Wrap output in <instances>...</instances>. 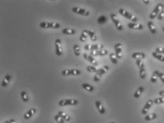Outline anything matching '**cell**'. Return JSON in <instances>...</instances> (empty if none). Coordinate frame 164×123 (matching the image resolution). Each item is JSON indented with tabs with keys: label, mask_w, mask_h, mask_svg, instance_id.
<instances>
[{
	"label": "cell",
	"mask_w": 164,
	"mask_h": 123,
	"mask_svg": "<svg viewBox=\"0 0 164 123\" xmlns=\"http://www.w3.org/2000/svg\"><path fill=\"white\" fill-rule=\"evenodd\" d=\"M119 13L121 14V16H124L125 18L128 19L129 20H131L132 22H134V23H137V21H138V19H137L136 16H134L133 14H132L129 12H127V11L125 10L124 9H119Z\"/></svg>",
	"instance_id": "cell-1"
},
{
	"label": "cell",
	"mask_w": 164,
	"mask_h": 123,
	"mask_svg": "<svg viewBox=\"0 0 164 123\" xmlns=\"http://www.w3.org/2000/svg\"><path fill=\"white\" fill-rule=\"evenodd\" d=\"M40 27L43 29H59L60 27V24L56 22H46L43 21L40 23Z\"/></svg>",
	"instance_id": "cell-2"
},
{
	"label": "cell",
	"mask_w": 164,
	"mask_h": 123,
	"mask_svg": "<svg viewBox=\"0 0 164 123\" xmlns=\"http://www.w3.org/2000/svg\"><path fill=\"white\" fill-rule=\"evenodd\" d=\"M84 48L85 51H100L104 48L102 44L101 43H96V44H86L84 46Z\"/></svg>",
	"instance_id": "cell-3"
},
{
	"label": "cell",
	"mask_w": 164,
	"mask_h": 123,
	"mask_svg": "<svg viewBox=\"0 0 164 123\" xmlns=\"http://www.w3.org/2000/svg\"><path fill=\"white\" fill-rule=\"evenodd\" d=\"M163 7V4H161V3L158 4L155 7V8L153 9L152 12L151 13L150 15H149V18H150L151 19H154L156 17H157V16H158V14H160L161 11Z\"/></svg>",
	"instance_id": "cell-4"
},
{
	"label": "cell",
	"mask_w": 164,
	"mask_h": 123,
	"mask_svg": "<svg viewBox=\"0 0 164 123\" xmlns=\"http://www.w3.org/2000/svg\"><path fill=\"white\" fill-rule=\"evenodd\" d=\"M78 103V101L77 100L74 99H63L58 102V105L63 107V106H67V105H76Z\"/></svg>",
	"instance_id": "cell-5"
},
{
	"label": "cell",
	"mask_w": 164,
	"mask_h": 123,
	"mask_svg": "<svg viewBox=\"0 0 164 123\" xmlns=\"http://www.w3.org/2000/svg\"><path fill=\"white\" fill-rule=\"evenodd\" d=\"M72 11L74 13H75V14H80V15H82V16H87L90 15V12L88 10H87L85 9H82V8H80V7H73Z\"/></svg>",
	"instance_id": "cell-6"
},
{
	"label": "cell",
	"mask_w": 164,
	"mask_h": 123,
	"mask_svg": "<svg viewBox=\"0 0 164 123\" xmlns=\"http://www.w3.org/2000/svg\"><path fill=\"white\" fill-rule=\"evenodd\" d=\"M111 19L112 20V21L114 22V25L116 26V28L117 29L118 31H121V30H123V26L121 24V23L119 21V20L118 17L116 16L115 14H111Z\"/></svg>",
	"instance_id": "cell-7"
},
{
	"label": "cell",
	"mask_w": 164,
	"mask_h": 123,
	"mask_svg": "<svg viewBox=\"0 0 164 123\" xmlns=\"http://www.w3.org/2000/svg\"><path fill=\"white\" fill-rule=\"evenodd\" d=\"M55 53L57 56H60L63 53V48H62L61 40L57 39L55 41Z\"/></svg>",
	"instance_id": "cell-8"
},
{
	"label": "cell",
	"mask_w": 164,
	"mask_h": 123,
	"mask_svg": "<svg viewBox=\"0 0 164 123\" xmlns=\"http://www.w3.org/2000/svg\"><path fill=\"white\" fill-rule=\"evenodd\" d=\"M122 44L121 43H116V45H114V50H115V54L118 59H120L122 57Z\"/></svg>",
	"instance_id": "cell-9"
},
{
	"label": "cell",
	"mask_w": 164,
	"mask_h": 123,
	"mask_svg": "<svg viewBox=\"0 0 164 123\" xmlns=\"http://www.w3.org/2000/svg\"><path fill=\"white\" fill-rule=\"evenodd\" d=\"M83 57H84L87 61L90 62V63L93 66H98V63L97 61V60L95 59V58H94L93 56H92L91 55L87 54L86 53H83Z\"/></svg>",
	"instance_id": "cell-10"
},
{
	"label": "cell",
	"mask_w": 164,
	"mask_h": 123,
	"mask_svg": "<svg viewBox=\"0 0 164 123\" xmlns=\"http://www.w3.org/2000/svg\"><path fill=\"white\" fill-rule=\"evenodd\" d=\"M153 100H151V99L150 100H148V101L146 102V104H145V105L144 106V107H143L142 110H141V113L143 115L147 114L148 110H150V108L153 105Z\"/></svg>",
	"instance_id": "cell-11"
},
{
	"label": "cell",
	"mask_w": 164,
	"mask_h": 123,
	"mask_svg": "<svg viewBox=\"0 0 164 123\" xmlns=\"http://www.w3.org/2000/svg\"><path fill=\"white\" fill-rule=\"evenodd\" d=\"M127 26L131 29H135V30H142L143 29V25L141 24L134 23V22H130L127 24Z\"/></svg>",
	"instance_id": "cell-12"
},
{
	"label": "cell",
	"mask_w": 164,
	"mask_h": 123,
	"mask_svg": "<svg viewBox=\"0 0 164 123\" xmlns=\"http://www.w3.org/2000/svg\"><path fill=\"white\" fill-rule=\"evenodd\" d=\"M36 112V109L35 108H31L30 110H29L26 112L24 115V118L26 119V120H29L31 117L34 116Z\"/></svg>",
	"instance_id": "cell-13"
},
{
	"label": "cell",
	"mask_w": 164,
	"mask_h": 123,
	"mask_svg": "<svg viewBox=\"0 0 164 123\" xmlns=\"http://www.w3.org/2000/svg\"><path fill=\"white\" fill-rule=\"evenodd\" d=\"M95 105H96V107H97V109L98 110V111L100 113V114L103 115L105 113V109L104 106L102 105V103H101L100 101H99V100H97L95 102Z\"/></svg>",
	"instance_id": "cell-14"
},
{
	"label": "cell",
	"mask_w": 164,
	"mask_h": 123,
	"mask_svg": "<svg viewBox=\"0 0 164 123\" xmlns=\"http://www.w3.org/2000/svg\"><path fill=\"white\" fill-rule=\"evenodd\" d=\"M132 57L136 60H137V59L141 60V59H144V58H145V57H146V54H145L144 53H142V52H136V53H132Z\"/></svg>",
	"instance_id": "cell-15"
},
{
	"label": "cell",
	"mask_w": 164,
	"mask_h": 123,
	"mask_svg": "<svg viewBox=\"0 0 164 123\" xmlns=\"http://www.w3.org/2000/svg\"><path fill=\"white\" fill-rule=\"evenodd\" d=\"M10 80H11V76L9 74L5 75V77L4 78V79L2 81V83H1V86L3 87V88H5L7 87L8 85H9V83L10 82Z\"/></svg>",
	"instance_id": "cell-16"
},
{
	"label": "cell",
	"mask_w": 164,
	"mask_h": 123,
	"mask_svg": "<svg viewBox=\"0 0 164 123\" xmlns=\"http://www.w3.org/2000/svg\"><path fill=\"white\" fill-rule=\"evenodd\" d=\"M159 73L160 72L158 71H153V73L152 75H151V79H150L151 82L153 83H156L157 82L158 78Z\"/></svg>",
	"instance_id": "cell-17"
},
{
	"label": "cell",
	"mask_w": 164,
	"mask_h": 123,
	"mask_svg": "<svg viewBox=\"0 0 164 123\" xmlns=\"http://www.w3.org/2000/svg\"><path fill=\"white\" fill-rule=\"evenodd\" d=\"M147 26H148V29L151 31V33L153 34H155L156 33V26L154 25L153 22L151 21H148V24H147Z\"/></svg>",
	"instance_id": "cell-18"
},
{
	"label": "cell",
	"mask_w": 164,
	"mask_h": 123,
	"mask_svg": "<svg viewBox=\"0 0 164 123\" xmlns=\"http://www.w3.org/2000/svg\"><path fill=\"white\" fill-rule=\"evenodd\" d=\"M143 92H144V87L142 86L139 87L138 89H137V90H136V92L134 93V98H136V99L139 98Z\"/></svg>",
	"instance_id": "cell-19"
},
{
	"label": "cell",
	"mask_w": 164,
	"mask_h": 123,
	"mask_svg": "<svg viewBox=\"0 0 164 123\" xmlns=\"http://www.w3.org/2000/svg\"><path fill=\"white\" fill-rule=\"evenodd\" d=\"M58 115L60 117H61L65 121H66V122H68V121L71 120V117L68 116L65 112L59 111L58 112Z\"/></svg>",
	"instance_id": "cell-20"
},
{
	"label": "cell",
	"mask_w": 164,
	"mask_h": 123,
	"mask_svg": "<svg viewBox=\"0 0 164 123\" xmlns=\"http://www.w3.org/2000/svg\"><path fill=\"white\" fill-rule=\"evenodd\" d=\"M152 56L153 58H156L157 60H158L159 61L161 62H164V56H163V55L161 54H159V53H158L156 52H153L152 53Z\"/></svg>",
	"instance_id": "cell-21"
},
{
	"label": "cell",
	"mask_w": 164,
	"mask_h": 123,
	"mask_svg": "<svg viewBox=\"0 0 164 123\" xmlns=\"http://www.w3.org/2000/svg\"><path fill=\"white\" fill-rule=\"evenodd\" d=\"M87 32L88 34V36L90 37L92 41H97V35L95 31H90V30H87Z\"/></svg>",
	"instance_id": "cell-22"
},
{
	"label": "cell",
	"mask_w": 164,
	"mask_h": 123,
	"mask_svg": "<svg viewBox=\"0 0 164 123\" xmlns=\"http://www.w3.org/2000/svg\"><path fill=\"white\" fill-rule=\"evenodd\" d=\"M82 88L85 89V90H87L88 92H92L95 90L94 87L91 85L88 84V83H82Z\"/></svg>",
	"instance_id": "cell-23"
},
{
	"label": "cell",
	"mask_w": 164,
	"mask_h": 123,
	"mask_svg": "<svg viewBox=\"0 0 164 123\" xmlns=\"http://www.w3.org/2000/svg\"><path fill=\"white\" fill-rule=\"evenodd\" d=\"M87 36H88V34L87 32V30H83L80 37V41L81 42H85L87 39Z\"/></svg>",
	"instance_id": "cell-24"
},
{
	"label": "cell",
	"mask_w": 164,
	"mask_h": 123,
	"mask_svg": "<svg viewBox=\"0 0 164 123\" xmlns=\"http://www.w3.org/2000/svg\"><path fill=\"white\" fill-rule=\"evenodd\" d=\"M156 117H157V115L156 113H151V114L146 115L144 117V120L146 121H151L156 119Z\"/></svg>",
	"instance_id": "cell-25"
},
{
	"label": "cell",
	"mask_w": 164,
	"mask_h": 123,
	"mask_svg": "<svg viewBox=\"0 0 164 123\" xmlns=\"http://www.w3.org/2000/svg\"><path fill=\"white\" fill-rule=\"evenodd\" d=\"M62 32L64 34L67 35H74L75 34V30L73 29H63L62 30Z\"/></svg>",
	"instance_id": "cell-26"
},
{
	"label": "cell",
	"mask_w": 164,
	"mask_h": 123,
	"mask_svg": "<svg viewBox=\"0 0 164 123\" xmlns=\"http://www.w3.org/2000/svg\"><path fill=\"white\" fill-rule=\"evenodd\" d=\"M109 58L111 60V61L113 64H117L118 63V58L116 57V56L114 53H111L109 54Z\"/></svg>",
	"instance_id": "cell-27"
},
{
	"label": "cell",
	"mask_w": 164,
	"mask_h": 123,
	"mask_svg": "<svg viewBox=\"0 0 164 123\" xmlns=\"http://www.w3.org/2000/svg\"><path fill=\"white\" fill-rule=\"evenodd\" d=\"M97 21V23L99 24H105L107 21V16H104V15H102V16H100V17H98Z\"/></svg>",
	"instance_id": "cell-28"
},
{
	"label": "cell",
	"mask_w": 164,
	"mask_h": 123,
	"mask_svg": "<svg viewBox=\"0 0 164 123\" xmlns=\"http://www.w3.org/2000/svg\"><path fill=\"white\" fill-rule=\"evenodd\" d=\"M87 71L90 72V73H97L99 72V69H97L96 68L95 66H89L87 67Z\"/></svg>",
	"instance_id": "cell-29"
},
{
	"label": "cell",
	"mask_w": 164,
	"mask_h": 123,
	"mask_svg": "<svg viewBox=\"0 0 164 123\" xmlns=\"http://www.w3.org/2000/svg\"><path fill=\"white\" fill-rule=\"evenodd\" d=\"M73 50H74V53L76 56H79L80 55V47L78 44H75L73 46Z\"/></svg>",
	"instance_id": "cell-30"
},
{
	"label": "cell",
	"mask_w": 164,
	"mask_h": 123,
	"mask_svg": "<svg viewBox=\"0 0 164 123\" xmlns=\"http://www.w3.org/2000/svg\"><path fill=\"white\" fill-rule=\"evenodd\" d=\"M21 99L23 100V102H24V103L29 101V96H28L27 93L26 91L21 92Z\"/></svg>",
	"instance_id": "cell-31"
},
{
	"label": "cell",
	"mask_w": 164,
	"mask_h": 123,
	"mask_svg": "<svg viewBox=\"0 0 164 123\" xmlns=\"http://www.w3.org/2000/svg\"><path fill=\"white\" fill-rule=\"evenodd\" d=\"M136 63H137V66H138V68L139 69V70L145 69V66H144V62L142 61L140 59L136 60Z\"/></svg>",
	"instance_id": "cell-32"
},
{
	"label": "cell",
	"mask_w": 164,
	"mask_h": 123,
	"mask_svg": "<svg viewBox=\"0 0 164 123\" xmlns=\"http://www.w3.org/2000/svg\"><path fill=\"white\" fill-rule=\"evenodd\" d=\"M109 66H102V68H100V69H99V73H101L102 75H103V74H105V73H107V71H109Z\"/></svg>",
	"instance_id": "cell-33"
},
{
	"label": "cell",
	"mask_w": 164,
	"mask_h": 123,
	"mask_svg": "<svg viewBox=\"0 0 164 123\" xmlns=\"http://www.w3.org/2000/svg\"><path fill=\"white\" fill-rule=\"evenodd\" d=\"M153 103L155 104H163L164 103V98L163 97H161V98H156L155 100H153Z\"/></svg>",
	"instance_id": "cell-34"
},
{
	"label": "cell",
	"mask_w": 164,
	"mask_h": 123,
	"mask_svg": "<svg viewBox=\"0 0 164 123\" xmlns=\"http://www.w3.org/2000/svg\"><path fill=\"white\" fill-rule=\"evenodd\" d=\"M139 76L141 79H144L146 76V69H141L139 70Z\"/></svg>",
	"instance_id": "cell-35"
},
{
	"label": "cell",
	"mask_w": 164,
	"mask_h": 123,
	"mask_svg": "<svg viewBox=\"0 0 164 123\" xmlns=\"http://www.w3.org/2000/svg\"><path fill=\"white\" fill-rule=\"evenodd\" d=\"M108 53H109V51L107 49H105V48H103L100 51H98V54L100 56H106Z\"/></svg>",
	"instance_id": "cell-36"
},
{
	"label": "cell",
	"mask_w": 164,
	"mask_h": 123,
	"mask_svg": "<svg viewBox=\"0 0 164 123\" xmlns=\"http://www.w3.org/2000/svg\"><path fill=\"white\" fill-rule=\"evenodd\" d=\"M81 74V71L78 69H71V75H79Z\"/></svg>",
	"instance_id": "cell-37"
},
{
	"label": "cell",
	"mask_w": 164,
	"mask_h": 123,
	"mask_svg": "<svg viewBox=\"0 0 164 123\" xmlns=\"http://www.w3.org/2000/svg\"><path fill=\"white\" fill-rule=\"evenodd\" d=\"M101 78H102V74L98 72V73H95V75L94 76V81L98 82V81H100L101 80Z\"/></svg>",
	"instance_id": "cell-38"
},
{
	"label": "cell",
	"mask_w": 164,
	"mask_h": 123,
	"mask_svg": "<svg viewBox=\"0 0 164 123\" xmlns=\"http://www.w3.org/2000/svg\"><path fill=\"white\" fill-rule=\"evenodd\" d=\"M54 119H55V120L58 123H64L65 122V120H64L61 117H60L58 115H55Z\"/></svg>",
	"instance_id": "cell-39"
},
{
	"label": "cell",
	"mask_w": 164,
	"mask_h": 123,
	"mask_svg": "<svg viewBox=\"0 0 164 123\" xmlns=\"http://www.w3.org/2000/svg\"><path fill=\"white\" fill-rule=\"evenodd\" d=\"M163 18H164V4L163 8H162L161 11L160 12V14H158V16H157V19L158 20H163Z\"/></svg>",
	"instance_id": "cell-40"
},
{
	"label": "cell",
	"mask_w": 164,
	"mask_h": 123,
	"mask_svg": "<svg viewBox=\"0 0 164 123\" xmlns=\"http://www.w3.org/2000/svg\"><path fill=\"white\" fill-rule=\"evenodd\" d=\"M62 75L63 76H69L71 75V70L70 69H65L62 71Z\"/></svg>",
	"instance_id": "cell-41"
},
{
	"label": "cell",
	"mask_w": 164,
	"mask_h": 123,
	"mask_svg": "<svg viewBox=\"0 0 164 123\" xmlns=\"http://www.w3.org/2000/svg\"><path fill=\"white\" fill-rule=\"evenodd\" d=\"M155 52L159 53V54H164V48H161V47H157L156 48Z\"/></svg>",
	"instance_id": "cell-42"
},
{
	"label": "cell",
	"mask_w": 164,
	"mask_h": 123,
	"mask_svg": "<svg viewBox=\"0 0 164 123\" xmlns=\"http://www.w3.org/2000/svg\"><path fill=\"white\" fill-rule=\"evenodd\" d=\"M90 55H91L92 56H98L99 54H98V51H92L90 52Z\"/></svg>",
	"instance_id": "cell-43"
},
{
	"label": "cell",
	"mask_w": 164,
	"mask_h": 123,
	"mask_svg": "<svg viewBox=\"0 0 164 123\" xmlns=\"http://www.w3.org/2000/svg\"><path fill=\"white\" fill-rule=\"evenodd\" d=\"M158 78H160V80H161V82L164 83V73L160 72L159 75H158Z\"/></svg>",
	"instance_id": "cell-44"
},
{
	"label": "cell",
	"mask_w": 164,
	"mask_h": 123,
	"mask_svg": "<svg viewBox=\"0 0 164 123\" xmlns=\"http://www.w3.org/2000/svg\"><path fill=\"white\" fill-rule=\"evenodd\" d=\"M158 94H159L161 97H163L164 98V90H161V91H159Z\"/></svg>",
	"instance_id": "cell-45"
},
{
	"label": "cell",
	"mask_w": 164,
	"mask_h": 123,
	"mask_svg": "<svg viewBox=\"0 0 164 123\" xmlns=\"http://www.w3.org/2000/svg\"><path fill=\"white\" fill-rule=\"evenodd\" d=\"M9 121H10V123H16V120L14 119H11V120H9Z\"/></svg>",
	"instance_id": "cell-46"
},
{
	"label": "cell",
	"mask_w": 164,
	"mask_h": 123,
	"mask_svg": "<svg viewBox=\"0 0 164 123\" xmlns=\"http://www.w3.org/2000/svg\"><path fill=\"white\" fill-rule=\"evenodd\" d=\"M143 2L145 3V4H148V3L150 2H149V1H146V0H144V1H143Z\"/></svg>",
	"instance_id": "cell-47"
},
{
	"label": "cell",
	"mask_w": 164,
	"mask_h": 123,
	"mask_svg": "<svg viewBox=\"0 0 164 123\" xmlns=\"http://www.w3.org/2000/svg\"><path fill=\"white\" fill-rule=\"evenodd\" d=\"M3 123H10V121L9 120H6L5 122H4Z\"/></svg>",
	"instance_id": "cell-48"
},
{
	"label": "cell",
	"mask_w": 164,
	"mask_h": 123,
	"mask_svg": "<svg viewBox=\"0 0 164 123\" xmlns=\"http://www.w3.org/2000/svg\"><path fill=\"white\" fill-rule=\"evenodd\" d=\"M108 123H115V122H108Z\"/></svg>",
	"instance_id": "cell-49"
},
{
	"label": "cell",
	"mask_w": 164,
	"mask_h": 123,
	"mask_svg": "<svg viewBox=\"0 0 164 123\" xmlns=\"http://www.w3.org/2000/svg\"><path fill=\"white\" fill-rule=\"evenodd\" d=\"M163 31H164V27H163Z\"/></svg>",
	"instance_id": "cell-50"
}]
</instances>
